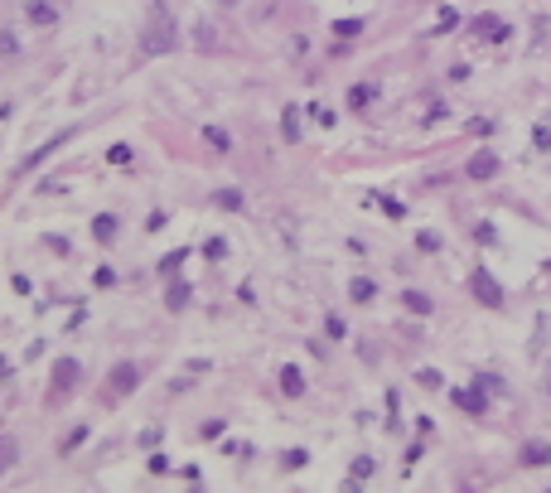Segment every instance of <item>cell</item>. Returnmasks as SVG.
Wrapping results in <instances>:
<instances>
[{"instance_id":"obj_24","label":"cell","mask_w":551,"mask_h":493,"mask_svg":"<svg viewBox=\"0 0 551 493\" xmlns=\"http://www.w3.org/2000/svg\"><path fill=\"white\" fill-rule=\"evenodd\" d=\"M416 382H421L426 392H441V387H445V373H441V368H421V373H416Z\"/></svg>"},{"instance_id":"obj_8","label":"cell","mask_w":551,"mask_h":493,"mask_svg":"<svg viewBox=\"0 0 551 493\" xmlns=\"http://www.w3.org/2000/svg\"><path fill=\"white\" fill-rule=\"evenodd\" d=\"M469 34H474V39H488V44H503L513 29H508V19H498V15H474V19H469Z\"/></svg>"},{"instance_id":"obj_5","label":"cell","mask_w":551,"mask_h":493,"mask_svg":"<svg viewBox=\"0 0 551 493\" xmlns=\"http://www.w3.org/2000/svg\"><path fill=\"white\" fill-rule=\"evenodd\" d=\"M498 170H503V160H498V150H493V145H479V150L464 160V179H474V184H488Z\"/></svg>"},{"instance_id":"obj_25","label":"cell","mask_w":551,"mask_h":493,"mask_svg":"<svg viewBox=\"0 0 551 493\" xmlns=\"http://www.w3.org/2000/svg\"><path fill=\"white\" fill-rule=\"evenodd\" d=\"M204 261H227V237H208L204 242Z\"/></svg>"},{"instance_id":"obj_7","label":"cell","mask_w":551,"mask_h":493,"mask_svg":"<svg viewBox=\"0 0 551 493\" xmlns=\"http://www.w3.org/2000/svg\"><path fill=\"white\" fill-rule=\"evenodd\" d=\"M450 401L464 411V416H488V387H479V382H469V387H454Z\"/></svg>"},{"instance_id":"obj_41","label":"cell","mask_w":551,"mask_h":493,"mask_svg":"<svg viewBox=\"0 0 551 493\" xmlns=\"http://www.w3.org/2000/svg\"><path fill=\"white\" fill-rule=\"evenodd\" d=\"M199 435H204V440H218V435H222V421H208V426H204Z\"/></svg>"},{"instance_id":"obj_11","label":"cell","mask_w":551,"mask_h":493,"mask_svg":"<svg viewBox=\"0 0 551 493\" xmlns=\"http://www.w3.org/2000/svg\"><path fill=\"white\" fill-rule=\"evenodd\" d=\"M116 237H121V218H116V213H97V218H92V242H97V247H111Z\"/></svg>"},{"instance_id":"obj_30","label":"cell","mask_w":551,"mask_h":493,"mask_svg":"<svg viewBox=\"0 0 551 493\" xmlns=\"http://www.w3.org/2000/svg\"><path fill=\"white\" fill-rule=\"evenodd\" d=\"M377 203H382V213H387V218H397V223L406 218V203H402V198H377Z\"/></svg>"},{"instance_id":"obj_12","label":"cell","mask_w":551,"mask_h":493,"mask_svg":"<svg viewBox=\"0 0 551 493\" xmlns=\"http://www.w3.org/2000/svg\"><path fill=\"white\" fill-rule=\"evenodd\" d=\"M88 440H92V421H78V426H73V430H68V435L58 440V455L68 460V455H78V450H83Z\"/></svg>"},{"instance_id":"obj_37","label":"cell","mask_w":551,"mask_h":493,"mask_svg":"<svg viewBox=\"0 0 551 493\" xmlns=\"http://www.w3.org/2000/svg\"><path fill=\"white\" fill-rule=\"evenodd\" d=\"M474 237H479V242H484V247H493V242H498V232H493V227H488V223H479V227H474Z\"/></svg>"},{"instance_id":"obj_14","label":"cell","mask_w":551,"mask_h":493,"mask_svg":"<svg viewBox=\"0 0 551 493\" xmlns=\"http://www.w3.org/2000/svg\"><path fill=\"white\" fill-rule=\"evenodd\" d=\"M208 203L222 208V213H247V194H242V189H213Z\"/></svg>"},{"instance_id":"obj_20","label":"cell","mask_w":551,"mask_h":493,"mask_svg":"<svg viewBox=\"0 0 551 493\" xmlns=\"http://www.w3.org/2000/svg\"><path fill=\"white\" fill-rule=\"evenodd\" d=\"M402 305H406L411 314H431V309H436V300L426 296V291H402Z\"/></svg>"},{"instance_id":"obj_17","label":"cell","mask_w":551,"mask_h":493,"mask_svg":"<svg viewBox=\"0 0 551 493\" xmlns=\"http://www.w3.org/2000/svg\"><path fill=\"white\" fill-rule=\"evenodd\" d=\"M184 261H189V247H174V252H165V257H160V266H155V271H160L165 281H174Z\"/></svg>"},{"instance_id":"obj_6","label":"cell","mask_w":551,"mask_h":493,"mask_svg":"<svg viewBox=\"0 0 551 493\" xmlns=\"http://www.w3.org/2000/svg\"><path fill=\"white\" fill-rule=\"evenodd\" d=\"M140 378H145V368H140V363H116V368L107 373V396H111V401L131 396L135 387H140Z\"/></svg>"},{"instance_id":"obj_10","label":"cell","mask_w":551,"mask_h":493,"mask_svg":"<svg viewBox=\"0 0 551 493\" xmlns=\"http://www.w3.org/2000/svg\"><path fill=\"white\" fill-rule=\"evenodd\" d=\"M189 300H194V286H189V281H179V276H174V281H165V309H170V314L189 309Z\"/></svg>"},{"instance_id":"obj_36","label":"cell","mask_w":551,"mask_h":493,"mask_svg":"<svg viewBox=\"0 0 551 493\" xmlns=\"http://www.w3.org/2000/svg\"><path fill=\"white\" fill-rule=\"evenodd\" d=\"M532 145H537V150H551V126H537V131H532Z\"/></svg>"},{"instance_id":"obj_22","label":"cell","mask_w":551,"mask_h":493,"mask_svg":"<svg viewBox=\"0 0 551 493\" xmlns=\"http://www.w3.org/2000/svg\"><path fill=\"white\" fill-rule=\"evenodd\" d=\"M329 29H334V34H338V39H358V34L368 29V19H358V15H353V19H334Z\"/></svg>"},{"instance_id":"obj_40","label":"cell","mask_w":551,"mask_h":493,"mask_svg":"<svg viewBox=\"0 0 551 493\" xmlns=\"http://www.w3.org/2000/svg\"><path fill=\"white\" fill-rule=\"evenodd\" d=\"M372 474V460H353V479H368Z\"/></svg>"},{"instance_id":"obj_28","label":"cell","mask_w":551,"mask_h":493,"mask_svg":"<svg viewBox=\"0 0 551 493\" xmlns=\"http://www.w3.org/2000/svg\"><path fill=\"white\" fill-rule=\"evenodd\" d=\"M0 58H19V39L10 29H0Z\"/></svg>"},{"instance_id":"obj_27","label":"cell","mask_w":551,"mask_h":493,"mask_svg":"<svg viewBox=\"0 0 551 493\" xmlns=\"http://www.w3.org/2000/svg\"><path fill=\"white\" fill-rule=\"evenodd\" d=\"M131 155H135V150H131L126 140H116V145H107V160H111V165H131Z\"/></svg>"},{"instance_id":"obj_23","label":"cell","mask_w":551,"mask_h":493,"mask_svg":"<svg viewBox=\"0 0 551 493\" xmlns=\"http://www.w3.org/2000/svg\"><path fill=\"white\" fill-rule=\"evenodd\" d=\"M15 460H19V440H10V435H0V474H5V469H10Z\"/></svg>"},{"instance_id":"obj_33","label":"cell","mask_w":551,"mask_h":493,"mask_svg":"<svg viewBox=\"0 0 551 493\" xmlns=\"http://www.w3.org/2000/svg\"><path fill=\"white\" fill-rule=\"evenodd\" d=\"M44 247H49V252H58V257H68V252H73V247H68V237H54V232H44Z\"/></svg>"},{"instance_id":"obj_29","label":"cell","mask_w":551,"mask_h":493,"mask_svg":"<svg viewBox=\"0 0 551 493\" xmlns=\"http://www.w3.org/2000/svg\"><path fill=\"white\" fill-rule=\"evenodd\" d=\"M454 24H459V10H450V5H445V10H441V19H436V34H450Z\"/></svg>"},{"instance_id":"obj_26","label":"cell","mask_w":551,"mask_h":493,"mask_svg":"<svg viewBox=\"0 0 551 493\" xmlns=\"http://www.w3.org/2000/svg\"><path fill=\"white\" fill-rule=\"evenodd\" d=\"M416 247H421V252H441V247H445V237L426 227V232H416Z\"/></svg>"},{"instance_id":"obj_32","label":"cell","mask_w":551,"mask_h":493,"mask_svg":"<svg viewBox=\"0 0 551 493\" xmlns=\"http://www.w3.org/2000/svg\"><path fill=\"white\" fill-rule=\"evenodd\" d=\"M92 286H97V291L116 286V271H111V266H97V271H92Z\"/></svg>"},{"instance_id":"obj_18","label":"cell","mask_w":551,"mask_h":493,"mask_svg":"<svg viewBox=\"0 0 551 493\" xmlns=\"http://www.w3.org/2000/svg\"><path fill=\"white\" fill-rule=\"evenodd\" d=\"M348 300H353V305H372V300H377V286H372L368 276H353V281H348Z\"/></svg>"},{"instance_id":"obj_3","label":"cell","mask_w":551,"mask_h":493,"mask_svg":"<svg viewBox=\"0 0 551 493\" xmlns=\"http://www.w3.org/2000/svg\"><path fill=\"white\" fill-rule=\"evenodd\" d=\"M78 131H83V126H63V131H54L49 140H39V145H34V150H29V155H24L19 165H15V175H29V170H39V165H44L49 155H58V150H63V145H68V140H73Z\"/></svg>"},{"instance_id":"obj_35","label":"cell","mask_w":551,"mask_h":493,"mask_svg":"<svg viewBox=\"0 0 551 493\" xmlns=\"http://www.w3.org/2000/svg\"><path fill=\"white\" fill-rule=\"evenodd\" d=\"M165 223H170V213H165V208H155V213H150V218H145V232H160V227H165Z\"/></svg>"},{"instance_id":"obj_39","label":"cell","mask_w":551,"mask_h":493,"mask_svg":"<svg viewBox=\"0 0 551 493\" xmlns=\"http://www.w3.org/2000/svg\"><path fill=\"white\" fill-rule=\"evenodd\" d=\"M10 291L15 296H29V276H10Z\"/></svg>"},{"instance_id":"obj_15","label":"cell","mask_w":551,"mask_h":493,"mask_svg":"<svg viewBox=\"0 0 551 493\" xmlns=\"http://www.w3.org/2000/svg\"><path fill=\"white\" fill-rule=\"evenodd\" d=\"M276 378H281V392L290 396V401H295V396H305V373H300L295 363H286V368H281Z\"/></svg>"},{"instance_id":"obj_13","label":"cell","mask_w":551,"mask_h":493,"mask_svg":"<svg viewBox=\"0 0 551 493\" xmlns=\"http://www.w3.org/2000/svg\"><path fill=\"white\" fill-rule=\"evenodd\" d=\"M518 460H523L527 469H542V464H551V445L547 440H527V445L518 450Z\"/></svg>"},{"instance_id":"obj_19","label":"cell","mask_w":551,"mask_h":493,"mask_svg":"<svg viewBox=\"0 0 551 493\" xmlns=\"http://www.w3.org/2000/svg\"><path fill=\"white\" fill-rule=\"evenodd\" d=\"M204 145H208L213 155H227V150H232V136H227L222 126H204Z\"/></svg>"},{"instance_id":"obj_1","label":"cell","mask_w":551,"mask_h":493,"mask_svg":"<svg viewBox=\"0 0 551 493\" xmlns=\"http://www.w3.org/2000/svg\"><path fill=\"white\" fill-rule=\"evenodd\" d=\"M184 39H179V24H174V15L165 10V5H150V15H145V29L135 34V49H140V58H165V54H174Z\"/></svg>"},{"instance_id":"obj_21","label":"cell","mask_w":551,"mask_h":493,"mask_svg":"<svg viewBox=\"0 0 551 493\" xmlns=\"http://www.w3.org/2000/svg\"><path fill=\"white\" fill-rule=\"evenodd\" d=\"M281 136H286L290 145L300 140V106H286V111H281Z\"/></svg>"},{"instance_id":"obj_31","label":"cell","mask_w":551,"mask_h":493,"mask_svg":"<svg viewBox=\"0 0 551 493\" xmlns=\"http://www.w3.org/2000/svg\"><path fill=\"white\" fill-rule=\"evenodd\" d=\"M281 464H286V469H300V464H310V450H286Z\"/></svg>"},{"instance_id":"obj_38","label":"cell","mask_w":551,"mask_h":493,"mask_svg":"<svg viewBox=\"0 0 551 493\" xmlns=\"http://www.w3.org/2000/svg\"><path fill=\"white\" fill-rule=\"evenodd\" d=\"M145 464H150V474H170V460H165V455H150Z\"/></svg>"},{"instance_id":"obj_34","label":"cell","mask_w":551,"mask_h":493,"mask_svg":"<svg viewBox=\"0 0 551 493\" xmlns=\"http://www.w3.org/2000/svg\"><path fill=\"white\" fill-rule=\"evenodd\" d=\"M324 329H329V339H348V324H343L338 314H329V319H324Z\"/></svg>"},{"instance_id":"obj_2","label":"cell","mask_w":551,"mask_h":493,"mask_svg":"<svg viewBox=\"0 0 551 493\" xmlns=\"http://www.w3.org/2000/svg\"><path fill=\"white\" fill-rule=\"evenodd\" d=\"M78 382H83V363L78 358H54V373H49V392H44V406L54 411V406H63L68 396L78 392Z\"/></svg>"},{"instance_id":"obj_9","label":"cell","mask_w":551,"mask_h":493,"mask_svg":"<svg viewBox=\"0 0 551 493\" xmlns=\"http://www.w3.org/2000/svg\"><path fill=\"white\" fill-rule=\"evenodd\" d=\"M19 10L34 29H58V5L54 0H19Z\"/></svg>"},{"instance_id":"obj_16","label":"cell","mask_w":551,"mask_h":493,"mask_svg":"<svg viewBox=\"0 0 551 493\" xmlns=\"http://www.w3.org/2000/svg\"><path fill=\"white\" fill-rule=\"evenodd\" d=\"M372 97H377V88H372V83H353V88H348V97H343V106H348V111H368V106H372Z\"/></svg>"},{"instance_id":"obj_4","label":"cell","mask_w":551,"mask_h":493,"mask_svg":"<svg viewBox=\"0 0 551 493\" xmlns=\"http://www.w3.org/2000/svg\"><path fill=\"white\" fill-rule=\"evenodd\" d=\"M469 291H474V300H479L484 309H503V300H508L488 266H474V271H469Z\"/></svg>"}]
</instances>
